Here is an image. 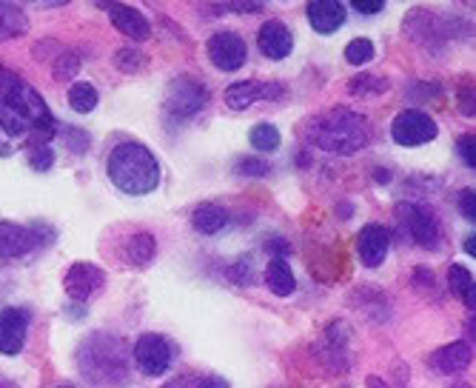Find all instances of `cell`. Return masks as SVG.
Returning a JSON list of instances; mask_svg holds the SVG:
<instances>
[{
  "label": "cell",
  "mask_w": 476,
  "mask_h": 388,
  "mask_svg": "<svg viewBox=\"0 0 476 388\" xmlns=\"http://www.w3.org/2000/svg\"><path fill=\"white\" fill-rule=\"evenodd\" d=\"M57 120L35 86L18 72L0 66V154L12 158L23 149L52 146Z\"/></svg>",
  "instance_id": "obj_1"
},
{
  "label": "cell",
  "mask_w": 476,
  "mask_h": 388,
  "mask_svg": "<svg viewBox=\"0 0 476 388\" xmlns=\"http://www.w3.org/2000/svg\"><path fill=\"white\" fill-rule=\"evenodd\" d=\"M302 141L328 154H357L371 141V123L351 108H331L302 123Z\"/></svg>",
  "instance_id": "obj_2"
},
{
  "label": "cell",
  "mask_w": 476,
  "mask_h": 388,
  "mask_svg": "<svg viewBox=\"0 0 476 388\" xmlns=\"http://www.w3.org/2000/svg\"><path fill=\"white\" fill-rule=\"evenodd\" d=\"M106 175H109L117 192L132 194V197H143V194H151L160 185V163L155 154L149 151V146L126 141V143H117L109 151Z\"/></svg>",
  "instance_id": "obj_3"
},
{
  "label": "cell",
  "mask_w": 476,
  "mask_h": 388,
  "mask_svg": "<svg viewBox=\"0 0 476 388\" xmlns=\"http://www.w3.org/2000/svg\"><path fill=\"white\" fill-rule=\"evenodd\" d=\"M81 368L89 380L103 383V366L109 363V368L115 371V377H126V366H123V343L115 337L106 334H95L89 337L81 346Z\"/></svg>",
  "instance_id": "obj_4"
},
{
  "label": "cell",
  "mask_w": 476,
  "mask_h": 388,
  "mask_svg": "<svg viewBox=\"0 0 476 388\" xmlns=\"http://www.w3.org/2000/svg\"><path fill=\"white\" fill-rule=\"evenodd\" d=\"M206 103H208V91L194 77H177L166 91V112L174 120H186L197 115Z\"/></svg>",
  "instance_id": "obj_5"
},
{
  "label": "cell",
  "mask_w": 476,
  "mask_h": 388,
  "mask_svg": "<svg viewBox=\"0 0 476 388\" xmlns=\"http://www.w3.org/2000/svg\"><path fill=\"white\" fill-rule=\"evenodd\" d=\"M439 126L434 123V117H428L420 108H405L399 112L391 123V137L399 146H422L437 141Z\"/></svg>",
  "instance_id": "obj_6"
},
{
  "label": "cell",
  "mask_w": 476,
  "mask_h": 388,
  "mask_svg": "<svg viewBox=\"0 0 476 388\" xmlns=\"http://www.w3.org/2000/svg\"><path fill=\"white\" fill-rule=\"evenodd\" d=\"M134 363L146 377H160L166 375L174 363V346L160 334H143L134 343Z\"/></svg>",
  "instance_id": "obj_7"
},
{
  "label": "cell",
  "mask_w": 476,
  "mask_h": 388,
  "mask_svg": "<svg viewBox=\"0 0 476 388\" xmlns=\"http://www.w3.org/2000/svg\"><path fill=\"white\" fill-rule=\"evenodd\" d=\"M396 214H399V220H403V226L408 228V235L422 248H437L439 246L442 228H439V220L434 217V211L428 206L403 203V206H396Z\"/></svg>",
  "instance_id": "obj_8"
},
{
  "label": "cell",
  "mask_w": 476,
  "mask_h": 388,
  "mask_svg": "<svg viewBox=\"0 0 476 388\" xmlns=\"http://www.w3.org/2000/svg\"><path fill=\"white\" fill-rule=\"evenodd\" d=\"M40 243H46L40 226L26 228V226H18V223L0 220V263L21 260L26 254H32Z\"/></svg>",
  "instance_id": "obj_9"
},
{
  "label": "cell",
  "mask_w": 476,
  "mask_h": 388,
  "mask_svg": "<svg viewBox=\"0 0 476 388\" xmlns=\"http://www.w3.org/2000/svg\"><path fill=\"white\" fill-rule=\"evenodd\" d=\"M208 57L211 64L220 72H237L242 69L245 57H249V49H245V40L237 32H217L208 38Z\"/></svg>",
  "instance_id": "obj_10"
},
{
  "label": "cell",
  "mask_w": 476,
  "mask_h": 388,
  "mask_svg": "<svg viewBox=\"0 0 476 388\" xmlns=\"http://www.w3.org/2000/svg\"><path fill=\"white\" fill-rule=\"evenodd\" d=\"M285 95V89L277 83H266V81H240L232 83L223 91V100L228 108H234V112H242V108H249L259 100H277Z\"/></svg>",
  "instance_id": "obj_11"
},
{
  "label": "cell",
  "mask_w": 476,
  "mask_h": 388,
  "mask_svg": "<svg viewBox=\"0 0 476 388\" xmlns=\"http://www.w3.org/2000/svg\"><path fill=\"white\" fill-rule=\"evenodd\" d=\"M29 323H32V315H29L26 308L21 306L0 308V354H6V357L21 354L26 343Z\"/></svg>",
  "instance_id": "obj_12"
},
{
  "label": "cell",
  "mask_w": 476,
  "mask_h": 388,
  "mask_svg": "<svg viewBox=\"0 0 476 388\" xmlns=\"http://www.w3.org/2000/svg\"><path fill=\"white\" fill-rule=\"evenodd\" d=\"M103 286H106V274H103V269L95 266V263H74V266L64 277L66 294L72 300H78V303L95 297Z\"/></svg>",
  "instance_id": "obj_13"
},
{
  "label": "cell",
  "mask_w": 476,
  "mask_h": 388,
  "mask_svg": "<svg viewBox=\"0 0 476 388\" xmlns=\"http://www.w3.org/2000/svg\"><path fill=\"white\" fill-rule=\"evenodd\" d=\"M388 246H391L388 228L379 226V223H368V226L360 231V237H357V254H360V260H362V266L377 269L379 263H386Z\"/></svg>",
  "instance_id": "obj_14"
},
{
  "label": "cell",
  "mask_w": 476,
  "mask_h": 388,
  "mask_svg": "<svg viewBox=\"0 0 476 388\" xmlns=\"http://www.w3.org/2000/svg\"><path fill=\"white\" fill-rule=\"evenodd\" d=\"M257 46L266 57L283 60L291 55V49H294V38H291V29L283 21H266L263 26H259Z\"/></svg>",
  "instance_id": "obj_15"
},
{
  "label": "cell",
  "mask_w": 476,
  "mask_h": 388,
  "mask_svg": "<svg viewBox=\"0 0 476 388\" xmlns=\"http://www.w3.org/2000/svg\"><path fill=\"white\" fill-rule=\"evenodd\" d=\"M109 21L120 29L123 35L132 40H149L151 38V23L143 12H137L134 6L126 4H115L109 6Z\"/></svg>",
  "instance_id": "obj_16"
},
{
  "label": "cell",
  "mask_w": 476,
  "mask_h": 388,
  "mask_svg": "<svg viewBox=\"0 0 476 388\" xmlns=\"http://www.w3.org/2000/svg\"><path fill=\"white\" fill-rule=\"evenodd\" d=\"M309 23L319 35H334L345 23V6L336 0H311L309 4Z\"/></svg>",
  "instance_id": "obj_17"
},
{
  "label": "cell",
  "mask_w": 476,
  "mask_h": 388,
  "mask_svg": "<svg viewBox=\"0 0 476 388\" xmlns=\"http://www.w3.org/2000/svg\"><path fill=\"white\" fill-rule=\"evenodd\" d=\"M471 346L463 343V340H456V343H448L442 346L431 354V360H428V366L442 371V375H459V371H465L471 366Z\"/></svg>",
  "instance_id": "obj_18"
},
{
  "label": "cell",
  "mask_w": 476,
  "mask_h": 388,
  "mask_svg": "<svg viewBox=\"0 0 476 388\" xmlns=\"http://www.w3.org/2000/svg\"><path fill=\"white\" fill-rule=\"evenodd\" d=\"M191 226L200 235H217V231L228 226V211L217 203H200L191 211Z\"/></svg>",
  "instance_id": "obj_19"
},
{
  "label": "cell",
  "mask_w": 476,
  "mask_h": 388,
  "mask_svg": "<svg viewBox=\"0 0 476 388\" xmlns=\"http://www.w3.org/2000/svg\"><path fill=\"white\" fill-rule=\"evenodd\" d=\"M266 286L277 294V297H288V294H294L297 280H294V272H291L285 257H271V263L266 266Z\"/></svg>",
  "instance_id": "obj_20"
},
{
  "label": "cell",
  "mask_w": 476,
  "mask_h": 388,
  "mask_svg": "<svg viewBox=\"0 0 476 388\" xmlns=\"http://www.w3.org/2000/svg\"><path fill=\"white\" fill-rule=\"evenodd\" d=\"M448 286L451 291L456 294L459 300L465 303V308H476V286H473V274L465 269V266H459V263H454V266L448 269Z\"/></svg>",
  "instance_id": "obj_21"
},
{
  "label": "cell",
  "mask_w": 476,
  "mask_h": 388,
  "mask_svg": "<svg viewBox=\"0 0 476 388\" xmlns=\"http://www.w3.org/2000/svg\"><path fill=\"white\" fill-rule=\"evenodd\" d=\"M29 18L26 12H21L14 4H0V40H12L26 35Z\"/></svg>",
  "instance_id": "obj_22"
},
{
  "label": "cell",
  "mask_w": 476,
  "mask_h": 388,
  "mask_svg": "<svg viewBox=\"0 0 476 388\" xmlns=\"http://www.w3.org/2000/svg\"><path fill=\"white\" fill-rule=\"evenodd\" d=\"M98 100H100L98 89L91 86V83H86V81L74 83V86L69 89V106L74 108V112H81V115L95 112V108H98Z\"/></svg>",
  "instance_id": "obj_23"
},
{
  "label": "cell",
  "mask_w": 476,
  "mask_h": 388,
  "mask_svg": "<svg viewBox=\"0 0 476 388\" xmlns=\"http://www.w3.org/2000/svg\"><path fill=\"white\" fill-rule=\"evenodd\" d=\"M151 257H155V237L149 231H140L126 243V260L132 266H146Z\"/></svg>",
  "instance_id": "obj_24"
},
{
  "label": "cell",
  "mask_w": 476,
  "mask_h": 388,
  "mask_svg": "<svg viewBox=\"0 0 476 388\" xmlns=\"http://www.w3.org/2000/svg\"><path fill=\"white\" fill-rule=\"evenodd\" d=\"M249 141L259 151H277L280 143H283V134H280L277 126H271V123H257V126L251 129V134H249Z\"/></svg>",
  "instance_id": "obj_25"
},
{
  "label": "cell",
  "mask_w": 476,
  "mask_h": 388,
  "mask_svg": "<svg viewBox=\"0 0 476 388\" xmlns=\"http://www.w3.org/2000/svg\"><path fill=\"white\" fill-rule=\"evenodd\" d=\"M371 57H374V43L368 40V38H357V40H351L345 46V60H348L351 66H362Z\"/></svg>",
  "instance_id": "obj_26"
},
{
  "label": "cell",
  "mask_w": 476,
  "mask_h": 388,
  "mask_svg": "<svg viewBox=\"0 0 476 388\" xmlns=\"http://www.w3.org/2000/svg\"><path fill=\"white\" fill-rule=\"evenodd\" d=\"M388 89L386 77H374V74H357L354 81H351V91L354 95H382V91Z\"/></svg>",
  "instance_id": "obj_27"
},
{
  "label": "cell",
  "mask_w": 476,
  "mask_h": 388,
  "mask_svg": "<svg viewBox=\"0 0 476 388\" xmlns=\"http://www.w3.org/2000/svg\"><path fill=\"white\" fill-rule=\"evenodd\" d=\"M78 72H81V57L78 55L66 52V55L57 57V66H55V77H57V81H72V77L78 74Z\"/></svg>",
  "instance_id": "obj_28"
},
{
  "label": "cell",
  "mask_w": 476,
  "mask_h": 388,
  "mask_svg": "<svg viewBox=\"0 0 476 388\" xmlns=\"http://www.w3.org/2000/svg\"><path fill=\"white\" fill-rule=\"evenodd\" d=\"M29 166L35 168V172H49L55 166V149L52 146H38L29 151Z\"/></svg>",
  "instance_id": "obj_29"
},
{
  "label": "cell",
  "mask_w": 476,
  "mask_h": 388,
  "mask_svg": "<svg viewBox=\"0 0 476 388\" xmlns=\"http://www.w3.org/2000/svg\"><path fill=\"white\" fill-rule=\"evenodd\" d=\"M228 274H232V280H234L237 286H251V283H254V277H257V274H254V263H251V257H240Z\"/></svg>",
  "instance_id": "obj_30"
},
{
  "label": "cell",
  "mask_w": 476,
  "mask_h": 388,
  "mask_svg": "<svg viewBox=\"0 0 476 388\" xmlns=\"http://www.w3.org/2000/svg\"><path fill=\"white\" fill-rule=\"evenodd\" d=\"M115 64L123 69V72H137L146 66V55H140L137 49H120L115 55Z\"/></svg>",
  "instance_id": "obj_31"
},
{
  "label": "cell",
  "mask_w": 476,
  "mask_h": 388,
  "mask_svg": "<svg viewBox=\"0 0 476 388\" xmlns=\"http://www.w3.org/2000/svg\"><path fill=\"white\" fill-rule=\"evenodd\" d=\"M237 172L245 175V177H266L271 172V166L259 158H240L237 160Z\"/></svg>",
  "instance_id": "obj_32"
},
{
  "label": "cell",
  "mask_w": 476,
  "mask_h": 388,
  "mask_svg": "<svg viewBox=\"0 0 476 388\" xmlns=\"http://www.w3.org/2000/svg\"><path fill=\"white\" fill-rule=\"evenodd\" d=\"M459 211H463L465 220H476V194L473 189H465V192H459Z\"/></svg>",
  "instance_id": "obj_33"
},
{
  "label": "cell",
  "mask_w": 476,
  "mask_h": 388,
  "mask_svg": "<svg viewBox=\"0 0 476 388\" xmlns=\"http://www.w3.org/2000/svg\"><path fill=\"white\" fill-rule=\"evenodd\" d=\"M456 151L463 154V160H465L471 168H476V158H473V134L459 137V141H456Z\"/></svg>",
  "instance_id": "obj_34"
},
{
  "label": "cell",
  "mask_w": 476,
  "mask_h": 388,
  "mask_svg": "<svg viewBox=\"0 0 476 388\" xmlns=\"http://www.w3.org/2000/svg\"><path fill=\"white\" fill-rule=\"evenodd\" d=\"M351 9H357L362 14H377V12L386 9V0H354V4H351Z\"/></svg>",
  "instance_id": "obj_35"
},
{
  "label": "cell",
  "mask_w": 476,
  "mask_h": 388,
  "mask_svg": "<svg viewBox=\"0 0 476 388\" xmlns=\"http://www.w3.org/2000/svg\"><path fill=\"white\" fill-rule=\"evenodd\" d=\"M194 388H232V385H228V380H225V377L211 375V377H200Z\"/></svg>",
  "instance_id": "obj_36"
},
{
  "label": "cell",
  "mask_w": 476,
  "mask_h": 388,
  "mask_svg": "<svg viewBox=\"0 0 476 388\" xmlns=\"http://www.w3.org/2000/svg\"><path fill=\"white\" fill-rule=\"evenodd\" d=\"M473 240H476V237L468 235V240H465V252H468V254H473Z\"/></svg>",
  "instance_id": "obj_37"
},
{
  "label": "cell",
  "mask_w": 476,
  "mask_h": 388,
  "mask_svg": "<svg viewBox=\"0 0 476 388\" xmlns=\"http://www.w3.org/2000/svg\"><path fill=\"white\" fill-rule=\"evenodd\" d=\"M454 388H473L471 383H459V385H454Z\"/></svg>",
  "instance_id": "obj_38"
},
{
  "label": "cell",
  "mask_w": 476,
  "mask_h": 388,
  "mask_svg": "<svg viewBox=\"0 0 476 388\" xmlns=\"http://www.w3.org/2000/svg\"><path fill=\"white\" fill-rule=\"evenodd\" d=\"M55 388H74V385H55Z\"/></svg>",
  "instance_id": "obj_39"
}]
</instances>
